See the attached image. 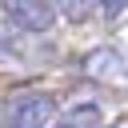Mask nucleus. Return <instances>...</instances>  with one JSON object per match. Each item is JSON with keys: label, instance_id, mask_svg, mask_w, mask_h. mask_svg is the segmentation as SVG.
Wrapping results in <instances>:
<instances>
[{"label": "nucleus", "instance_id": "nucleus-1", "mask_svg": "<svg viewBox=\"0 0 128 128\" xmlns=\"http://www.w3.org/2000/svg\"><path fill=\"white\" fill-rule=\"evenodd\" d=\"M56 120V100L48 92H20L4 104L0 128H48Z\"/></svg>", "mask_w": 128, "mask_h": 128}, {"label": "nucleus", "instance_id": "nucleus-2", "mask_svg": "<svg viewBox=\"0 0 128 128\" xmlns=\"http://www.w3.org/2000/svg\"><path fill=\"white\" fill-rule=\"evenodd\" d=\"M0 12L20 32H48L56 24V12L60 8L56 4H40V0H12V4H0Z\"/></svg>", "mask_w": 128, "mask_h": 128}, {"label": "nucleus", "instance_id": "nucleus-3", "mask_svg": "<svg viewBox=\"0 0 128 128\" xmlns=\"http://www.w3.org/2000/svg\"><path fill=\"white\" fill-rule=\"evenodd\" d=\"M60 124L64 128H96L100 124V104H76Z\"/></svg>", "mask_w": 128, "mask_h": 128}, {"label": "nucleus", "instance_id": "nucleus-4", "mask_svg": "<svg viewBox=\"0 0 128 128\" xmlns=\"http://www.w3.org/2000/svg\"><path fill=\"white\" fill-rule=\"evenodd\" d=\"M0 52H8V40H4V36H0Z\"/></svg>", "mask_w": 128, "mask_h": 128}, {"label": "nucleus", "instance_id": "nucleus-5", "mask_svg": "<svg viewBox=\"0 0 128 128\" xmlns=\"http://www.w3.org/2000/svg\"><path fill=\"white\" fill-rule=\"evenodd\" d=\"M48 128H64V124H60V120H52V124H48Z\"/></svg>", "mask_w": 128, "mask_h": 128}, {"label": "nucleus", "instance_id": "nucleus-6", "mask_svg": "<svg viewBox=\"0 0 128 128\" xmlns=\"http://www.w3.org/2000/svg\"><path fill=\"white\" fill-rule=\"evenodd\" d=\"M108 128H124V124H120V120H116V124H108Z\"/></svg>", "mask_w": 128, "mask_h": 128}]
</instances>
